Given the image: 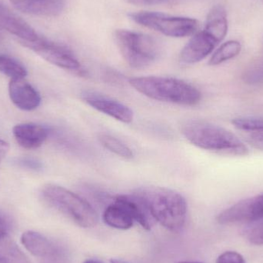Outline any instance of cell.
<instances>
[{"instance_id": "1", "label": "cell", "mask_w": 263, "mask_h": 263, "mask_svg": "<svg viewBox=\"0 0 263 263\" xmlns=\"http://www.w3.org/2000/svg\"><path fill=\"white\" fill-rule=\"evenodd\" d=\"M129 83L139 93L156 101L192 106L202 99V94L196 86L173 77H134L129 79Z\"/></svg>"}, {"instance_id": "2", "label": "cell", "mask_w": 263, "mask_h": 263, "mask_svg": "<svg viewBox=\"0 0 263 263\" xmlns=\"http://www.w3.org/2000/svg\"><path fill=\"white\" fill-rule=\"evenodd\" d=\"M185 139L198 148L230 156L249 154L247 145L234 133L204 120L185 121L181 127Z\"/></svg>"}, {"instance_id": "3", "label": "cell", "mask_w": 263, "mask_h": 263, "mask_svg": "<svg viewBox=\"0 0 263 263\" xmlns=\"http://www.w3.org/2000/svg\"><path fill=\"white\" fill-rule=\"evenodd\" d=\"M138 193L145 201L155 221L172 231H177L183 227L186 219L187 202L182 195L161 188Z\"/></svg>"}, {"instance_id": "4", "label": "cell", "mask_w": 263, "mask_h": 263, "mask_svg": "<svg viewBox=\"0 0 263 263\" xmlns=\"http://www.w3.org/2000/svg\"><path fill=\"white\" fill-rule=\"evenodd\" d=\"M114 38L122 57L134 69L151 66L162 53L160 43L147 34L117 29L114 32Z\"/></svg>"}, {"instance_id": "5", "label": "cell", "mask_w": 263, "mask_h": 263, "mask_svg": "<svg viewBox=\"0 0 263 263\" xmlns=\"http://www.w3.org/2000/svg\"><path fill=\"white\" fill-rule=\"evenodd\" d=\"M42 196L49 205L66 215L80 227L91 228L97 225L98 216L93 207L70 190L48 184L43 187Z\"/></svg>"}, {"instance_id": "6", "label": "cell", "mask_w": 263, "mask_h": 263, "mask_svg": "<svg viewBox=\"0 0 263 263\" xmlns=\"http://www.w3.org/2000/svg\"><path fill=\"white\" fill-rule=\"evenodd\" d=\"M129 16L140 26L174 38L190 36L196 33L199 28V22L195 18L162 12L142 11L131 12Z\"/></svg>"}, {"instance_id": "7", "label": "cell", "mask_w": 263, "mask_h": 263, "mask_svg": "<svg viewBox=\"0 0 263 263\" xmlns=\"http://www.w3.org/2000/svg\"><path fill=\"white\" fill-rule=\"evenodd\" d=\"M23 44L54 66L78 74L83 72L81 63L73 52L63 45L40 36L35 41Z\"/></svg>"}, {"instance_id": "8", "label": "cell", "mask_w": 263, "mask_h": 263, "mask_svg": "<svg viewBox=\"0 0 263 263\" xmlns=\"http://www.w3.org/2000/svg\"><path fill=\"white\" fill-rule=\"evenodd\" d=\"M263 219V193L239 201L217 216L222 225L239 222H257Z\"/></svg>"}, {"instance_id": "9", "label": "cell", "mask_w": 263, "mask_h": 263, "mask_svg": "<svg viewBox=\"0 0 263 263\" xmlns=\"http://www.w3.org/2000/svg\"><path fill=\"white\" fill-rule=\"evenodd\" d=\"M81 97L86 104L96 110L121 123L129 124L134 119V114L129 106L100 92L85 90L82 92Z\"/></svg>"}, {"instance_id": "10", "label": "cell", "mask_w": 263, "mask_h": 263, "mask_svg": "<svg viewBox=\"0 0 263 263\" xmlns=\"http://www.w3.org/2000/svg\"><path fill=\"white\" fill-rule=\"evenodd\" d=\"M218 43L204 31L195 34L181 51L179 60L182 64L199 63L214 50Z\"/></svg>"}, {"instance_id": "11", "label": "cell", "mask_w": 263, "mask_h": 263, "mask_svg": "<svg viewBox=\"0 0 263 263\" xmlns=\"http://www.w3.org/2000/svg\"><path fill=\"white\" fill-rule=\"evenodd\" d=\"M0 27L21 40V43H32L40 38L35 29L12 12L0 0Z\"/></svg>"}, {"instance_id": "12", "label": "cell", "mask_w": 263, "mask_h": 263, "mask_svg": "<svg viewBox=\"0 0 263 263\" xmlns=\"http://www.w3.org/2000/svg\"><path fill=\"white\" fill-rule=\"evenodd\" d=\"M9 92L12 103L22 110H34L41 103L40 94L25 78L11 80Z\"/></svg>"}, {"instance_id": "13", "label": "cell", "mask_w": 263, "mask_h": 263, "mask_svg": "<svg viewBox=\"0 0 263 263\" xmlns=\"http://www.w3.org/2000/svg\"><path fill=\"white\" fill-rule=\"evenodd\" d=\"M114 202L123 207L133 220L139 222L142 228L151 230L154 219L150 214L145 201L138 192L131 195H118L116 196Z\"/></svg>"}, {"instance_id": "14", "label": "cell", "mask_w": 263, "mask_h": 263, "mask_svg": "<svg viewBox=\"0 0 263 263\" xmlns=\"http://www.w3.org/2000/svg\"><path fill=\"white\" fill-rule=\"evenodd\" d=\"M21 242L33 256L46 259H57L60 256L58 247L40 233L26 231L21 236Z\"/></svg>"}, {"instance_id": "15", "label": "cell", "mask_w": 263, "mask_h": 263, "mask_svg": "<svg viewBox=\"0 0 263 263\" xmlns=\"http://www.w3.org/2000/svg\"><path fill=\"white\" fill-rule=\"evenodd\" d=\"M12 133L18 145L26 149H35L41 146L49 136L46 127L34 123L16 125Z\"/></svg>"}, {"instance_id": "16", "label": "cell", "mask_w": 263, "mask_h": 263, "mask_svg": "<svg viewBox=\"0 0 263 263\" xmlns=\"http://www.w3.org/2000/svg\"><path fill=\"white\" fill-rule=\"evenodd\" d=\"M24 13L40 16H57L64 8V0H9Z\"/></svg>"}, {"instance_id": "17", "label": "cell", "mask_w": 263, "mask_h": 263, "mask_svg": "<svg viewBox=\"0 0 263 263\" xmlns=\"http://www.w3.org/2000/svg\"><path fill=\"white\" fill-rule=\"evenodd\" d=\"M203 31L218 44L224 40L228 31V20L223 6L218 5L210 11Z\"/></svg>"}, {"instance_id": "18", "label": "cell", "mask_w": 263, "mask_h": 263, "mask_svg": "<svg viewBox=\"0 0 263 263\" xmlns=\"http://www.w3.org/2000/svg\"><path fill=\"white\" fill-rule=\"evenodd\" d=\"M103 220L106 225L123 230L130 229L134 222L128 212L115 202L106 207L103 213Z\"/></svg>"}, {"instance_id": "19", "label": "cell", "mask_w": 263, "mask_h": 263, "mask_svg": "<svg viewBox=\"0 0 263 263\" xmlns=\"http://www.w3.org/2000/svg\"><path fill=\"white\" fill-rule=\"evenodd\" d=\"M241 49H242V45L239 42L236 40L227 42L215 51L209 61V65L218 66L228 60H232L240 53Z\"/></svg>"}, {"instance_id": "20", "label": "cell", "mask_w": 263, "mask_h": 263, "mask_svg": "<svg viewBox=\"0 0 263 263\" xmlns=\"http://www.w3.org/2000/svg\"><path fill=\"white\" fill-rule=\"evenodd\" d=\"M100 143L111 153L126 159H133V150L120 139L109 134H101L99 136Z\"/></svg>"}, {"instance_id": "21", "label": "cell", "mask_w": 263, "mask_h": 263, "mask_svg": "<svg viewBox=\"0 0 263 263\" xmlns=\"http://www.w3.org/2000/svg\"><path fill=\"white\" fill-rule=\"evenodd\" d=\"M0 72L11 80L23 79L27 76V70L20 62L3 54H0Z\"/></svg>"}, {"instance_id": "22", "label": "cell", "mask_w": 263, "mask_h": 263, "mask_svg": "<svg viewBox=\"0 0 263 263\" xmlns=\"http://www.w3.org/2000/svg\"><path fill=\"white\" fill-rule=\"evenodd\" d=\"M233 126L243 133L263 130V119L245 117L236 118L232 121Z\"/></svg>"}, {"instance_id": "23", "label": "cell", "mask_w": 263, "mask_h": 263, "mask_svg": "<svg viewBox=\"0 0 263 263\" xmlns=\"http://www.w3.org/2000/svg\"><path fill=\"white\" fill-rule=\"evenodd\" d=\"M245 133L246 141L253 148L263 151V130Z\"/></svg>"}, {"instance_id": "24", "label": "cell", "mask_w": 263, "mask_h": 263, "mask_svg": "<svg viewBox=\"0 0 263 263\" xmlns=\"http://www.w3.org/2000/svg\"><path fill=\"white\" fill-rule=\"evenodd\" d=\"M216 263H246L245 259L236 252L228 251L218 257Z\"/></svg>"}, {"instance_id": "25", "label": "cell", "mask_w": 263, "mask_h": 263, "mask_svg": "<svg viewBox=\"0 0 263 263\" xmlns=\"http://www.w3.org/2000/svg\"><path fill=\"white\" fill-rule=\"evenodd\" d=\"M10 220L9 218L0 212V240L7 236L10 230Z\"/></svg>"}, {"instance_id": "26", "label": "cell", "mask_w": 263, "mask_h": 263, "mask_svg": "<svg viewBox=\"0 0 263 263\" xmlns=\"http://www.w3.org/2000/svg\"><path fill=\"white\" fill-rule=\"evenodd\" d=\"M128 3L135 6H156V5L164 4L173 0H125Z\"/></svg>"}, {"instance_id": "27", "label": "cell", "mask_w": 263, "mask_h": 263, "mask_svg": "<svg viewBox=\"0 0 263 263\" xmlns=\"http://www.w3.org/2000/svg\"><path fill=\"white\" fill-rule=\"evenodd\" d=\"M9 143L6 142V141L0 139V163H1V162L3 160V159L6 157L7 153H9Z\"/></svg>"}, {"instance_id": "28", "label": "cell", "mask_w": 263, "mask_h": 263, "mask_svg": "<svg viewBox=\"0 0 263 263\" xmlns=\"http://www.w3.org/2000/svg\"><path fill=\"white\" fill-rule=\"evenodd\" d=\"M0 263H11L10 261L7 259V258L5 257L3 255L0 254Z\"/></svg>"}, {"instance_id": "29", "label": "cell", "mask_w": 263, "mask_h": 263, "mask_svg": "<svg viewBox=\"0 0 263 263\" xmlns=\"http://www.w3.org/2000/svg\"><path fill=\"white\" fill-rule=\"evenodd\" d=\"M83 263H104L103 262H101V261L97 260V259H87V260L85 261Z\"/></svg>"}, {"instance_id": "30", "label": "cell", "mask_w": 263, "mask_h": 263, "mask_svg": "<svg viewBox=\"0 0 263 263\" xmlns=\"http://www.w3.org/2000/svg\"><path fill=\"white\" fill-rule=\"evenodd\" d=\"M110 263H129L125 262V261L121 260V259H110Z\"/></svg>"}, {"instance_id": "31", "label": "cell", "mask_w": 263, "mask_h": 263, "mask_svg": "<svg viewBox=\"0 0 263 263\" xmlns=\"http://www.w3.org/2000/svg\"><path fill=\"white\" fill-rule=\"evenodd\" d=\"M178 263H201V262H181Z\"/></svg>"}]
</instances>
